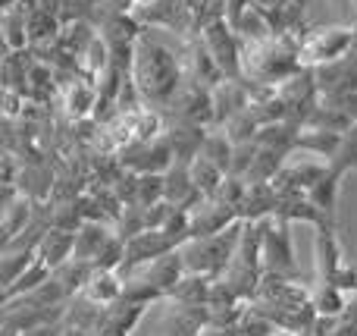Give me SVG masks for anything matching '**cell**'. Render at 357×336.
Returning a JSON list of instances; mask_svg holds the SVG:
<instances>
[{
	"mask_svg": "<svg viewBox=\"0 0 357 336\" xmlns=\"http://www.w3.org/2000/svg\"><path fill=\"white\" fill-rule=\"evenodd\" d=\"M241 226H245V220H235V224H229L226 230H220L216 236L188 239V242L182 245V255H185L188 270H195V274H210V277L226 274L232 258H235V251H238Z\"/></svg>",
	"mask_w": 357,
	"mask_h": 336,
	"instance_id": "cell-1",
	"label": "cell"
},
{
	"mask_svg": "<svg viewBox=\"0 0 357 336\" xmlns=\"http://www.w3.org/2000/svg\"><path fill=\"white\" fill-rule=\"evenodd\" d=\"M178 79V66H176V57L169 50L157 48V44L144 41L138 48V88H142L148 98L163 101L173 94Z\"/></svg>",
	"mask_w": 357,
	"mask_h": 336,
	"instance_id": "cell-2",
	"label": "cell"
},
{
	"mask_svg": "<svg viewBox=\"0 0 357 336\" xmlns=\"http://www.w3.org/2000/svg\"><path fill=\"white\" fill-rule=\"evenodd\" d=\"M264 233V270L282 277H298L295 261V242H291V224L285 217H264L260 220Z\"/></svg>",
	"mask_w": 357,
	"mask_h": 336,
	"instance_id": "cell-3",
	"label": "cell"
},
{
	"mask_svg": "<svg viewBox=\"0 0 357 336\" xmlns=\"http://www.w3.org/2000/svg\"><path fill=\"white\" fill-rule=\"evenodd\" d=\"M173 249H176V242L163 230H142L138 236L126 239V261H123V268H119V274L123 277L138 274L142 268H148L151 261L163 258Z\"/></svg>",
	"mask_w": 357,
	"mask_h": 336,
	"instance_id": "cell-4",
	"label": "cell"
},
{
	"mask_svg": "<svg viewBox=\"0 0 357 336\" xmlns=\"http://www.w3.org/2000/svg\"><path fill=\"white\" fill-rule=\"evenodd\" d=\"M314 255H317V283H333L335 274L345 268V251H342V242H339V233H335V224L317 226Z\"/></svg>",
	"mask_w": 357,
	"mask_h": 336,
	"instance_id": "cell-5",
	"label": "cell"
},
{
	"mask_svg": "<svg viewBox=\"0 0 357 336\" xmlns=\"http://www.w3.org/2000/svg\"><path fill=\"white\" fill-rule=\"evenodd\" d=\"M354 44V35L351 29H323V31H314L307 41L301 44L298 57L304 60H339L345 57V50Z\"/></svg>",
	"mask_w": 357,
	"mask_h": 336,
	"instance_id": "cell-6",
	"label": "cell"
},
{
	"mask_svg": "<svg viewBox=\"0 0 357 336\" xmlns=\"http://www.w3.org/2000/svg\"><path fill=\"white\" fill-rule=\"evenodd\" d=\"M185 274H188V264H185L182 249L167 251L163 258H157V261H151L148 268H142V277H144L148 283H154L157 289H160L163 299H169V295L176 293V286L182 283Z\"/></svg>",
	"mask_w": 357,
	"mask_h": 336,
	"instance_id": "cell-7",
	"label": "cell"
},
{
	"mask_svg": "<svg viewBox=\"0 0 357 336\" xmlns=\"http://www.w3.org/2000/svg\"><path fill=\"white\" fill-rule=\"evenodd\" d=\"M123 293H126V277L119 270H94V277L79 295H85L88 302H94L100 308H110L116 302H123Z\"/></svg>",
	"mask_w": 357,
	"mask_h": 336,
	"instance_id": "cell-8",
	"label": "cell"
},
{
	"mask_svg": "<svg viewBox=\"0 0 357 336\" xmlns=\"http://www.w3.org/2000/svg\"><path fill=\"white\" fill-rule=\"evenodd\" d=\"M73 255H75V233L73 230L50 226V230L44 233V239L38 242V258H41L50 270L63 268V264H66Z\"/></svg>",
	"mask_w": 357,
	"mask_h": 336,
	"instance_id": "cell-9",
	"label": "cell"
},
{
	"mask_svg": "<svg viewBox=\"0 0 357 336\" xmlns=\"http://www.w3.org/2000/svg\"><path fill=\"white\" fill-rule=\"evenodd\" d=\"M148 305H135V302H116L104 312V324H100V336H132L138 321L144 318Z\"/></svg>",
	"mask_w": 357,
	"mask_h": 336,
	"instance_id": "cell-10",
	"label": "cell"
},
{
	"mask_svg": "<svg viewBox=\"0 0 357 336\" xmlns=\"http://www.w3.org/2000/svg\"><path fill=\"white\" fill-rule=\"evenodd\" d=\"M213 280L216 277H210V274H195V270H188L169 299L178 302V305H210V289H213Z\"/></svg>",
	"mask_w": 357,
	"mask_h": 336,
	"instance_id": "cell-11",
	"label": "cell"
},
{
	"mask_svg": "<svg viewBox=\"0 0 357 336\" xmlns=\"http://www.w3.org/2000/svg\"><path fill=\"white\" fill-rule=\"evenodd\" d=\"M188 170H191V180H195L197 192H201L204 198H216V195H220L222 182H226V170L216 167V163L204 154H197Z\"/></svg>",
	"mask_w": 357,
	"mask_h": 336,
	"instance_id": "cell-12",
	"label": "cell"
},
{
	"mask_svg": "<svg viewBox=\"0 0 357 336\" xmlns=\"http://www.w3.org/2000/svg\"><path fill=\"white\" fill-rule=\"evenodd\" d=\"M113 233H116V230H107L104 224H82L79 230H75V255H73V258H82V261H94Z\"/></svg>",
	"mask_w": 357,
	"mask_h": 336,
	"instance_id": "cell-13",
	"label": "cell"
},
{
	"mask_svg": "<svg viewBox=\"0 0 357 336\" xmlns=\"http://www.w3.org/2000/svg\"><path fill=\"white\" fill-rule=\"evenodd\" d=\"M339 180L342 176H335L333 170H329L320 182H314V186L307 189V198L320 207L329 224H335V214H339Z\"/></svg>",
	"mask_w": 357,
	"mask_h": 336,
	"instance_id": "cell-14",
	"label": "cell"
},
{
	"mask_svg": "<svg viewBox=\"0 0 357 336\" xmlns=\"http://www.w3.org/2000/svg\"><path fill=\"white\" fill-rule=\"evenodd\" d=\"M94 261H82V258H69L63 268L54 270V277L63 283V289L69 293V299H75V295L82 293V289L88 286V280L94 277Z\"/></svg>",
	"mask_w": 357,
	"mask_h": 336,
	"instance_id": "cell-15",
	"label": "cell"
},
{
	"mask_svg": "<svg viewBox=\"0 0 357 336\" xmlns=\"http://www.w3.org/2000/svg\"><path fill=\"white\" fill-rule=\"evenodd\" d=\"M276 333H279L276 321H273L260 305L248 302L241 318H238V324H235V336H276Z\"/></svg>",
	"mask_w": 357,
	"mask_h": 336,
	"instance_id": "cell-16",
	"label": "cell"
},
{
	"mask_svg": "<svg viewBox=\"0 0 357 336\" xmlns=\"http://www.w3.org/2000/svg\"><path fill=\"white\" fill-rule=\"evenodd\" d=\"M314 308L320 318H345V308H348V293H342L339 286L333 283H320L314 289Z\"/></svg>",
	"mask_w": 357,
	"mask_h": 336,
	"instance_id": "cell-17",
	"label": "cell"
},
{
	"mask_svg": "<svg viewBox=\"0 0 357 336\" xmlns=\"http://www.w3.org/2000/svg\"><path fill=\"white\" fill-rule=\"evenodd\" d=\"M50 277H54V270H50L47 264L41 261V258H35V264H31V268L25 270V274L19 277V280L13 283V286H6V289H3V302L19 299V295H29L31 289H38L44 280H50Z\"/></svg>",
	"mask_w": 357,
	"mask_h": 336,
	"instance_id": "cell-18",
	"label": "cell"
},
{
	"mask_svg": "<svg viewBox=\"0 0 357 336\" xmlns=\"http://www.w3.org/2000/svg\"><path fill=\"white\" fill-rule=\"evenodd\" d=\"M35 258H38L35 249H10V251H3V289L13 286V283H16L19 277L31 268V264H35Z\"/></svg>",
	"mask_w": 357,
	"mask_h": 336,
	"instance_id": "cell-19",
	"label": "cell"
},
{
	"mask_svg": "<svg viewBox=\"0 0 357 336\" xmlns=\"http://www.w3.org/2000/svg\"><path fill=\"white\" fill-rule=\"evenodd\" d=\"M354 167H357V126L348 136H342L339 148H335L333 161H329V170H333L335 176H345L348 170H354Z\"/></svg>",
	"mask_w": 357,
	"mask_h": 336,
	"instance_id": "cell-20",
	"label": "cell"
},
{
	"mask_svg": "<svg viewBox=\"0 0 357 336\" xmlns=\"http://www.w3.org/2000/svg\"><path fill=\"white\" fill-rule=\"evenodd\" d=\"M126 261V239L119 236V233H113L110 239H107V245L100 249V255L94 258V268L98 270H119Z\"/></svg>",
	"mask_w": 357,
	"mask_h": 336,
	"instance_id": "cell-21",
	"label": "cell"
},
{
	"mask_svg": "<svg viewBox=\"0 0 357 336\" xmlns=\"http://www.w3.org/2000/svg\"><path fill=\"white\" fill-rule=\"evenodd\" d=\"M201 154H204V157H210V161H213L216 167L232 170V145H229L226 138H210V142L204 145Z\"/></svg>",
	"mask_w": 357,
	"mask_h": 336,
	"instance_id": "cell-22",
	"label": "cell"
},
{
	"mask_svg": "<svg viewBox=\"0 0 357 336\" xmlns=\"http://www.w3.org/2000/svg\"><path fill=\"white\" fill-rule=\"evenodd\" d=\"M91 101H94V94L88 92V88H82V85H79V92L73 88V98H69V107H73V113L79 117V113H85L88 107H91Z\"/></svg>",
	"mask_w": 357,
	"mask_h": 336,
	"instance_id": "cell-23",
	"label": "cell"
},
{
	"mask_svg": "<svg viewBox=\"0 0 357 336\" xmlns=\"http://www.w3.org/2000/svg\"><path fill=\"white\" fill-rule=\"evenodd\" d=\"M329 336H357V324H354V321H348V318H339Z\"/></svg>",
	"mask_w": 357,
	"mask_h": 336,
	"instance_id": "cell-24",
	"label": "cell"
},
{
	"mask_svg": "<svg viewBox=\"0 0 357 336\" xmlns=\"http://www.w3.org/2000/svg\"><path fill=\"white\" fill-rule=\"evenodd\" d=\"M257 3H260V6H273V3H276V0H257Z\"/></svg>",
	"mask_w": 357,
	"mask_h": 336,
	"instance_id": "cell-25",
	"label": "cell"
},
{
	"mask_svg": "<svg viewBox=\"0 0 357 336\" xmlns=\"http://www.w3.org/2000/svg\"><path fill=\"white\" fill-rule=\"evenodd\" d=\"M276 336H295V333H285V330H279V333H276Z\"/></svg>",
	"mask_w": 357,
	"mask_h": 336,
	"instance_id": "cell-26",
	"label": "cell"
}]
</instances>
